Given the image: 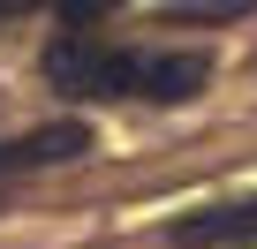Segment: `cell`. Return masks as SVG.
Masks as SVG:
<instances>
[{
    "label": "cell",
    "instance_id": "1",
    "mask_svg": "<svg viewBox=\"0 0 257 249\" xmlns=\"http://www.w3.org/2000/svg\"><path fill=\"white\" fill-rule=\"evenodd\" d=\"M137 68H144L137 53H113L91 31H61L46 46V76L61 91H76V98H121V91H137Z\"/></svg>",
    "mask_w": 257,
    "mask_h": 249
},
{
    "label": "cell",
    "instance_id": "2",
    "mask_svg": "<svg viewBox=\"0 0 257 249\" xmlns=\"http://www.w3.org/2000/svg\"><path fill=\"white\" fill-rule=\"evenodd\" d=\"M98 136L83 129V121H53V129H31L16 136L8 151H0V174H23V166H53V159H83Z\"/></svg>",
    "mask_w": 257,
    "mask_h": 249
},
{
    "label": "cell",
    "instance_id": "3",
    "mask_svg": "<svg viewBox=\"0 0 257 249\" xmlns=\"http://www.w3.org/2000/svg\"><path fill=\"white\" fill-rule=\"evenodd\" d=\"M204 76H212V61H204V53H152V61L137 68V91H144V98H159V106H182V98H197V91H204Z\"/></svg>",
    "mask_w": 257,
    "mask_h": 249
},
{
    "label": "cell",
    "instance_id": "4",
    "mask_svg": "<svg viewBox=\"0 0 257 249\" xmlns=\"http://www.w3.org/2000/svg\"><path fill=\"white\" fill-rule=\"evenodd\" d=\"M174 234L197 241V249H249V241H257V204H212V211H189V219H174Z\"/></svg>",
    "mask_w": 257,
    "mask_h": 249
},
{
    "label": "cell",
    "instance_id": "5",
    "mask_svg": "<svg viewBox=\"0 0 257 249\" xmlns=\"http://www.w3.org/2000/svg\"><path fill=\"white\" fill-rule=\"evenodd\" d=\"M53 8H61V23H68V31H91L98 16H113V8H121V0H53Z\"/></svg>",
    "mask_w": 257,
    "mask_h": 249
},
{
    "label": "cell",
    "instance_id": "6",
    "mask_svg": "<svg viewBox=\"0 0 257 249\" xmlns=\"http://www.w3.org/2000/svg\"><path fill=\"white\" fill-rule=\"evenodd\" d=\"M16 8H31V0H0V16H16Z\"/></svg>",
    "mask_w": 257,
    "mask_h": 249
}]
</instances>
